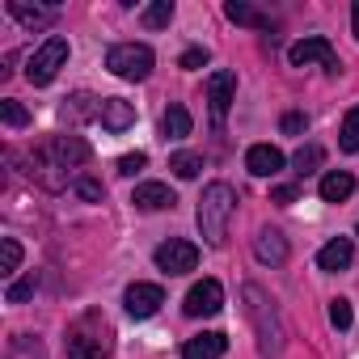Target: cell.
Instances as JSON below:
<instances>
[{
    "mask_svg": "<svg viewBox=\"0 0 359 359\" xmlns=\"http://www.w3.org/2000/svg\"><path fill=\"white\" fill-rule=\"evenodd\" d=\"M144 165H148V156H144V152H127V156H118V173H127V177H131V173H140Z\"/></svg>",
    "mask_w": 359,
    "mask_h": 359,
    "instance_id": "32",
    "label": "cell"
},
{
    "mask_svg": "<svg viewBox=\"0 0 359 359\" xmlns=\"http://www.w3.org/2000/svg\"><path fill=\"white\" fill-rule=\"evenodd\" d=\"M169 169L182 177V182H191V177H199V169H203V156L199 152H173L169 156Z\"/></svg>",
    "mask_w": 359,
    "mask_h": 359,
    "instance_id": "21",
    "label": "cell"
},
{
    "mask_svg": "<svg viewBox=\"0 0 359 359\" xmlns=\"http://www.w3.org/2000/svg\"><path fill=\"white\" fill-rule=\"evenodd\" d=\"M114 330L102 313H85L68 325V359H110Z\"/></svg>",
    "mask_w": 359,
    "mask_h": 359,
    "instance_id": "3",
    "label": "cell"
},
{
    "mask_svg": "<svg viewBox=\"0 0 359 359\" xmlns=\"http://www.w3.org/2000/svg\"><path fill=\"white\" fill-rule=\"evenodd\" d=\"M68 64V39H47L34 55H30V64H26V76H30V85H51L55 76H60V68Z\"/></svg>",
    "mask_w": 359,
    "mask_h": 359,
    "instance_id": "5",
    "label": "cell"
},
{
    "mask_svg": "<svg viewBox=\"0 0 359 359\" xmlns=\"http://www.w3.org/2000/svg\"><path fill=\"white\" fill-rule=\"evenodd\" d=\"M224 351H229V338H224L220 330H208V334L187 338L182 359H224Z\"/></svg>",
    "mask_w": 359,
    "mask_h": 359,
    "instance_id": "12",
    "label": "cell"
},
{
    "mask_svg": "<svg viewBox=\"0 0 359 359\" xmlns=\"http://www.w3.org/2000/svg\"><path fill=\"white\" fill-rule=\"evenodd\" d=\"M208 102H212V123L224 127L229 106L237 102V76H233V72H212V76H208Z\"/></svg>",
    "mask_w": 359,
    "mask_h": 359,
    "instance_id": "9",
    "label": "cell"
},
{
    "mask_svg": "<svg viewBox=\"0 0 359 359\" xmlns=\"http://www.w3.org/2000/svg\"><path fill=\"white\" fill-rule=\"evenodd\" d=\"M351 258H355L351 241H346V237H334L330 245H321L317 266H321V271H330V275H338V271H346V266H351Z\"/></svg>",
    "mask_w": 359,
    "mask_h": 359,
    "instance_id": "16",
    "label": "cell"
},
{
    "mask_svg": "<svg viewBox=\"0 0 359 359\" xmlns=\"http://www.w3.org/2000/svg\"><path fill=\"white\" fill-rule=\"evenodd\" d=\"M241 300H245V317L258 334V355L262 359H275L283 351V321H279V309L275 300L258 287V283H245L241 287Z\"/></svg>",
    "mask_w": 359,
    "mask_h": 359,
    "instance_id": "1",
    "label": "cell"
},
{
    "mask_svg": "<svg viewBox=\"0 0 359 359\" xmlns=\"http://www.w3.org/2000/svg\"><path fill=\"white\" fill-rule=\"evenodd\" d=\"M18 266H22V245L13 237H5L0 241V275H13Z\"/></svg>",
    "mask_w": 359,
    "mask_h": 359,
    "instance_id": "26",
    "label": "cell"
},
{
    "mask_svg": "<svg viewBox=\"0 0 359 359\" xmlns=\"http://www.w3.org/2000/svg\"><path fill=\"white\" fill-rule=\"evenodd\" d=\"M177 64H182L187 72H195V68H203V64H208V51H203V47H191V51H187L182 60H177Z\"/></svg>",
    "mask_w": 359,
    "mask_h": 359,
    "instance_id": "33",
    "label": "cell"
},
{
    "mask_svg": "<svg viewBox=\"0 0 359 359\" xmlns=\"http://www.w3.org/2000/svg\"><path fill=\"white\" fill-rule=\"evenodd\" d=\"M0 118H5L9 127H26V123H30V110H26L22 102H9V97H5V102H0Z\"/></svg>",
    "mask_w": 359,
    "mask_h": 359,
    "instance_id": "29",
    "label": "cell"
},
{
    "mask_svg": "<svg viewBox=\"0 0 359 359\" xmlns=\"http://www.w3.org/2000/svg\"><path fill=\"white\" fill-rule=\"evenodd\" d=\"M330 321H334V330H351V321H355V313H351V300H330Z\"/></svg>",
    "mask_w": 359,
    "mask_h": 359,
    "instance_id": "31",
    "label": "cell"
},
{
    "mask_svg": "<svg viewBox=\"0 0 359 359\" xmlns=\"http://www.w3.org/2000/svg\"><path fill=\"white\" fill-rule=\"evenodd\" d=\"M254 254H258V262L279 266V262H287V237H283L279 229H262V233L254 237Z\"/></svg>",
    "mask_w": 359,
    "mask_h": 359,
    "instance_id": "15",
    "label": "cell"
},
{
    "mask_svg": "<svg viewBox=\"0 0 359 359\" xmlns=\"http://www.w3.org/2000/svg\"><path fill=\"white\" fill-rule=\"evenodd\" d=\"M271 203L292 208V203H296V187H275V191H271Z\"/></svg>",
    "mask_w": 359,
    "mask_h": 359,
    "instance_id": "35",
    "label": "cell"
},
{
    "mask_svg": "<svg viewBox=\"0 0 359 359\" xmlns=\"http://www.w3.org/2000/svg\"><path fill=\"white\" fill-rule=\"evenodd\" d=\"M245 169H250L254 177H275V173L283 169V152H279L275 144H254V148L245 152Z\"/></svg>",
    "mask_w": 359,
    "mask_h": 359,
    "instance_id": "13",
    "label": "cell"
},
{
    "mask_svg": "<svg viewBox=\"0 0 359 359\" xmlns=\"http://www.w3.org/2000/svg\"><path fill=\"white\" fill-rule=\"evenodd\" d=\"M97 110H102V106H93V97H89V93H76V97H72V106H64V118H72V123H76V118H85V114H97Z\"/></svg>",
    "mask_w": 359,
    "mask_h": 359,
    "instance_id": "30",
    "label": "cell"
},
{
    "mask_svg": "<svg viewBox=\"0 0 359 359\" xmlns=\"http://www.w3.org/2000/svg\"><path fill=\"white\" fill-rule=\"evenodd\" d=\"M5 359H47V351H43V342H39V338L18 334V338L9 342V355H5Z\"/></svg>",
    "mask_w": 359,
    "mask_h": 359,
    "instance_id": "22",
    "label": "cell"
},
{
    "mask_svg": "<svg viewBox=\"0 0 359 359\" xmlns=\"http://www.w3.org/2000/svg\"><path fill=\"white\" fill-rule=\"evenodd\" d=\"M355 195V177L346 173V169H330L325 177H321V199L325 203H342V199H351Z\"/></svg>",
    "mask_w": 359,
    "mask_h": 359,
    "instance_id": "17",
    "label": "cell"
},
{
    "mask_svg": "<svg viewBox=\"0 0 359 359\" xmlns=\"http://www.w3.org/2000/svg\"><path fill=\"white\" fill-rule=\"evenodd\" d=\"M123 304H127V313H131L135 321H144V317H152V313L165 304V292H161L156 283H131L127 296H123Z\"/></svg>",
    "mask_w": 359,
    "mask_h": 359,
    "instance_id": "10",
    "label": "cell"
},
{
    "mask_svg": "<svg viewBox=\"0 0 359 359\" xmlns=\"http://www.w3.org/2000/svg\"><path fill=\"white\" fill-rule=\"evenodd\" d=\"M72 191L85 199V203H102L106 199V187L97 182V177H89V173H81V177H72Z\"/></svg>",
    "mask_w": 359,
    "mask_h": 359,
    "instance_id": "24",
    "label": "cell"
},
{
    "mask_svg": "<svg viewBox=\"0 0 359 359\" xmlns=\"http://www.w3.org/2000/svg\"><path fill=\"white\" fill-rule=\"evenodd\" d=\"M9 13L22 22V26H47L55 18V9H39V5H26V0H9Z\"/></svg>",
    "mask_w": 359,
    "mask_h": 359,
    "instance_id": "20",
    "label": "cell"
},
{
    "mask_svg": "<svg viewBox=\"0 0 359 359\" xmlns=\"http://www.w3.org/2000/svg\"><path fill=\"white\" fill-rule=\"evenodd\" d=\"M156 266L165 271V275H187V271H195L199 266V245L195 241H177V237H169L165 245H156Z\"/></svg>",
    "mask_w": 359,
    "mask_h": 359,
    "instance_id": "6",
    "label": "cell"
},
{
    "mask_svg": "<svg viewBox=\"0 0 359 359\" xmlns=\"http://www.w3.org/2000/svg\"><path fill=\"white\" fill-rule=\"evenodd\" d=\"M102 110H97V118H102V127L106 131H127V127H135V106L131 102H123V97H102L97 102Z\"/></svg>",
    "mask_w": 359,
    "mask_h": 359,
    "instance_id": "11",
    "label": "cell"
},
{
    "mask_svg": "<svg viewBox=\"0 0 359 359\" xmlns=\"http://www.w3.org/2000/svg\"><path fill=\"white\" fill-rule=\"evenodd\" d=\"M292 165H296V173H300V177H309V173L321 165V148H317V144H304V148L292 156Z\"/></svg>",
    "mask_w": 359,
    "mask_h": 359,
    "instance_id": "27",
    "label": "cell"
},
{
    "mask_svg": "<svg viewBox=\"0 0 359 359\" xmlns=\"http://www.w3.org/2000/svg\"><path fill=\"white\" fill-rule=\"evenodd\" d=\"M224 13H229V22H237V26H250V30H271V18H266V13H258L254 5H245V0H229Z\"/></svg>",
    "mask_w": 359,
    "mask_h": 359,
    "instance_id": "18",
    "label": "cell"
},
{
    "mask_svg": "<svg viewBox=\"0 0 359 359\" xmlns=\"http://www.w3.org/2000/svg\"><path fill=\"white\" fill-rule=\"evenodd\" d=\"M34 287H39V279H34V271H30L26 279H18V283H9V292H5V300H9V304H22V300H30V296H34Z\"/></svg>",
    "mask_w": 359,
    "mask_h": 359,
    "instance_id": "28",
    "label": "cell"
},
{
    "mask_svg": "<svg viewBox=\"0 0 359 359\" xmlns=\"http://www.w3.org/2000/svg\"><path fill=\"white\" fill-rule=\"evenodd\" d=\"M355 233H359V229H355Z\"/></svg>",
    "mask_w": 359,
    "mask_h": 359,
    "instance_id": "37",
    "label": "cell"
},
{
    "mask_svg": "<svg viewBox=\"0 0 359 359\" xmlns=\"http://www.w3.org/2000/svg\"><path fill=\"white\" fill-rule=\"evenodd\" d=\"M304 127H309V118H304V114H296V110H292V114H283V135H300Z\"/></svg>",
    "mask_w": 359,
    "mask_h": 359,
    "instance_id": "34",
    "label": "cell"
},
{
    "mask_svg": "<svg viewBox=\"0 0 359 359\" xmlns=\"http://www.w3.org/2000/svg\"><path fill=\"white\" fill-rule=\"evenodd\" d=\"M233 212H237V191L229 187V182H212L208 191H203V199H199V233H203V241L208 245H224L229 241V220H233Z\"/></svg>",
    "mask_w": 359,
    "mask_h": 359,
    "instance_id": "2",
    "label": "cell"
},
{
    "mask_svg": "<svg viewBox=\"0 0 359 359\" xmlns=\"http://www.w3.org/2000/svg\"><path fill=\"white\" fill-rule=\"evenodd\" d=\"M351 26H355V39H359V0L351 5Z\"/></svg>",
    "mask_w": 359,
    "mask_h": 359,
    "instance_id": "36",
    "label": "cell"
},
{
    "mask_svg": "<svg viewBox=\"0 0 359 359\" xmlns=\"http://www.w3.org/2000/svg\"><path fill=\"white\" fill-rule=\"evenodd\" d=\"M287 60H292V68L321 64L330 76L338 72V60H334V47H330V39H300V43H292V47H287Z\"/></svg>",
    "mask_w": 359,
    "mask_h": 359,
    "instance_id": "7",
    "label": "cell"
},
{
    "mask_svg": "<svg viewBox=\"0 0 359 359\" xmlns=\"http://www.w3.org/2000/svg\"><path fill=\"white\" fill-rule=\"evenodd\" d=\"M106 68H110L114 76H123V81H148V72H152V51H148L144 43H118V47H110Z\"/></svg>",
    "mask_w": 359,
    "mask_h": 359,
    "instance_id": "4",
    "label": "cell"
},
{
    "mask_svg": "<svg viewBox=\"0 0 359 359\" xmlns=\"http://www.w3.org/2000/svg\"><path fill=\"white\" fill-rule=\"evenodd\" d=\"M131 203H135L140 212H165V208H173L177 199H173V191H169L165 182H140L135 195H131Z\"/></svg>",
    "mask_w": 359,
    "mask_h": 359,
    "instance_id": "14",
    "label": "cell"
},
{
    "mask_svg": "<svg viewBox=\"0 0 359 359\" xmlns=\"http://www.w3.org/2000/svg\"><path fill=\"white\" fill-rule=\"evenodd\" d=\"M182 309H187V317H216V313L224 309V287H220L216 279H199V283L187 292Z\"/></svg>",
    "mask_w": 359,
    "mask_h": 359,
    "instance_id": "8",
    "label": "cell"
},
{
    "mask_svg": "<svg viewBox=\"0 0 359 359\" xmlns=\"http://www.w3.org/2000/svg\"><path fill=\"white\" fill-rule=\"evenodd\" d=\"M173 22V5H169V0H152V5L144 9V26L148 30H165Z\"/></svg>",
    "mask_w": 359,
    "mask_h": 359,
    "instance_id": "23",
    "label": "cell"
},
{
    "mask_svg": "<svg viewBox=\"0 0 359 359\" xmlns=\"http://www.w3.org/2000/svg\"><path fill=\"white\" fill-rule=\"evenodd\" d=\"M342 152H359V106L355 110H346V118H342Z\"/></svg>",
    "mask_w": 359,
    "mask_h": 359,
    "instance_id": "25",
    "label": "cell"
},
{
    "mask_svg": "<svg viewBox=\"0 0 359 359\" xmlns=\"http://www.w3.org/2000/svg\"><path fill=\"white\" fill-rule=\"evenodd\" d=\"M161 135H165V140H187V135H191V110L173 102V106L165 110V118H161Z\"/></svg>",
    "mask_w": 359,
    "mask_h": 359,
    "instance_id": "19",
    "label": "cell"
}]
</instances>
